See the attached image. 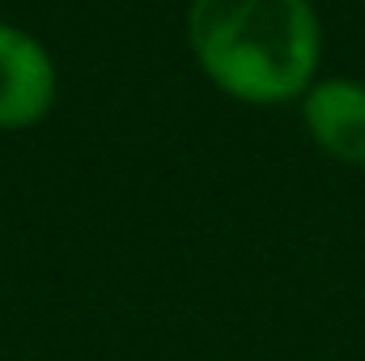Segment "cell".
Here are the masks:
<instances>
[{"mask_svg":"<svg viewBox=\"0 0 365 361\" xmlns=\"http://www.w3.org/2000/svg\"><path fill=\"white\" fill-rule=\"evenodd\" d=\"M306 128L323 153L336 162L365 166V86L357 81H319L302 102Z\"/></svg>","mask_w":365,"mask_h":361,"instance_id":"obj_3","label":"cell"},{"mask_svg":"<svg viewBox=\"0 0 365 361\" xmlns=\"http://www.w3.org/2000/svg\"><path fill=\"white\" fill-rule=\"evenodd\" d=\"M187 39L204 77L251 106L306 93L319 68L310 0H191Z\"/></svg>","mask_w":365,"mask_h":361,"instance_id":"obj_1","label":"cell"},{"mask_svg":"<svg viewBox=\"0 0 365 361\" xmlns=\"http://www.w3.org/2000/svg\"><path fill=\"white\" fill-rule=\"evenodd\" d=\"M56 106V64L47 47L0 21V128H34Z\"/></svg>","mask_w":365,"mask_h":361,"instance_id":"obj_2","label":"cell"}]
</instances>
